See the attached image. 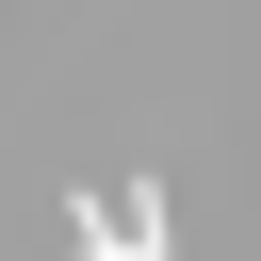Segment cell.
<instances>
[{
  "instance_id": "obj_1",
  "label": "cell",
  "mask_w": 261,
  "mask_h": 261,
  "mask_svg": "<svg viewBox=\"0 0 261 261\" xmlns=\"http://www.w3.org/2000/svg\"><path fill=\"white\" fill-rule=\"evenodd\" d=\"M65 261H130V245H114V212H98V196H82V212H65Z\"/></svg>"
}]
</instances>
